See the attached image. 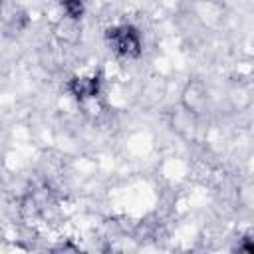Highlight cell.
Here are the masks:
<instances>
[{
  "label": "cell",
  "instance_id": "obj_1",
  "mask_svg": "<svg viewBox=\"0 0 254 254\" xmlns=\"http://www.w3.org/2000/svg\"><path fill=\"white\" fill-rule=\"evenodd\" d=\"M107 38V44L109 48L121 56V58H137L141 54V48H143V40H141V34L135 26L131 24H117V26H111L105 34Z\"/></svg>",
  "mask_w": 254,
  "mask_h": 254
},
{
  "label": "cell",
  "instance_id": "obj_2",
  "mask_svg": "<svg viewBox=\"0 0 254 254\" xmlns=\"http://www.w3.org/2000/svg\"><path fill=\"white\" fill-rule=\"evenodd\" d=\"M183 109H187L189 113H192L194 117L196 115H200L202 113V109H204V105H206V91H204V87L200 85V83H196V81H192V83H189L185 89H183Z\"/></svg>",
  "mask_w": 254,
  "mask_h": 254
},
{
  "label": "cell",
  "instance_id": "obj_3",
  "mask_svg": "<svg viewBox=\"0 0 254 254\" xmlns=\"http://www.w3.org/2000/svg\"><path fill=\"white\" fill-rule=\"evenodd\" d=\"M69 91L77 99H95L101 91V79L97 75H81L73 77L69 83Z\"/></svg>",
  "mask_w": 254,
  "mask_h": 254
}]
</instances>
